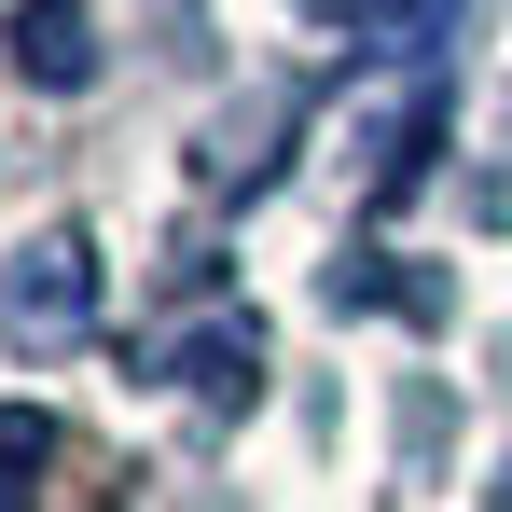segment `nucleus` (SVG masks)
I'll use <instances>...</instances> for the list:
<instances>
[{
	"mask_svg": "<svg viewBox=\"0 0 512 512\" xmlns=\"http://www.w3.org/2000/svg\"><path fill=\"white\" fill-rule=\"evenodd\" d=\"M360 42L374 56H443L457 42V0H360Z\"/></svg>",
	"mask_w": 512,
	"mask_h": 512,
	"instance_id": "3",
	"label": "nucleus"
},
{
	"mask_svg": "<svg viewBox=\"0 0 512 512\" xmlns=\"http://www.w3.org/2000/svg\"><path fill=\"white\" fill-rule=\"evenodd\" d=\"M14 56H28V84H84L97 70V28H84V0H14Z\"/></svg>",
	"mask_w": 512,
	"mask_h": 512,
	"instance_id": "2",
	"label": "nucleus"
},
{
	"mask_svg": "<svg viewBox=\"0 0 512 512\" xmlns=\"http://www.w3.org/2000/svg\"><path fill=\"white\" fill-rule=\"evenodd\" d=\"M84 305H97V263H84V236H70V222H56L28 263H14V277H0V333H14V346L84 333Z\"/></svg>",
	"mask_w": 512,
	"mask_h": 512,
	"instance_id": "1",
	"label": "nucleus"
}]
</instances>
